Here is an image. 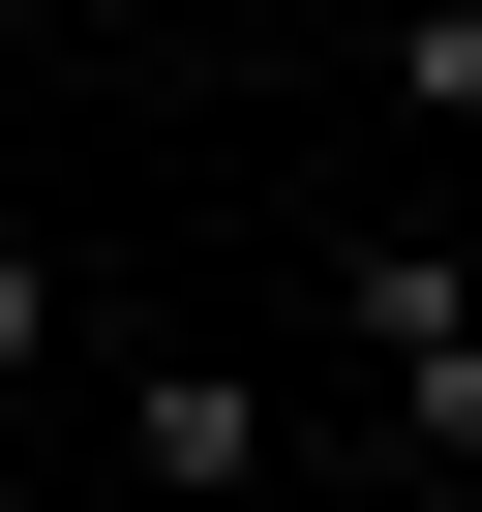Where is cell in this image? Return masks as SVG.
<instances>
[{"mask_svg": "<svg viewBox=\"0 0 482 512\" xmlns=\"http://www.w3.org/2000/svg\"><path fill=\"white\" fill-rule=\"evenodd\" d=\"M332 332H362L392 452H422V482H482V272H452V241H362V272H332Z\"/></svg>", "mask_w": 482, "mask_h": 512, "instance_id": "obj_1", "label": "cell"}, {"mask_svg": "<svg viewBox=\"0 0 482 512\" xmlns=\"http://www.w3.org/2000/svg\"><path fill=\"white\" fill-rule=\"evenodd\" d=\"M121 482L151 512H241V482H272V392H241V362H121Z\"/></svg>", "mask_w": 482, "mask_h": 512, "instance_id": "obj_2", "label": "cell"}, {"mask_svg": "<svg viewBox=\"0 0 482 512\" xmlns=\"http://www.w3.org/2000/svg\"><path fill=\"white\" fill-rule=\"evenodd\" d=\"M392 91H422V121H482V0H452V31H392Z\"/></svg>", "mask_w": 482, "mask_h": 512, "instance_id": "obj_3", "label": "cell"}, {"mask_svg": "<svg viewBox=\"0 0 482 512\" xmlns=\"http://www.w3.org/2000/svg\"><path fill=\"white\" fill-rule=\"evenodd\" d=\"M31 362H61V272H31V241H0V392H31Z\"/></svg>", "mask_w": 482, "mask_h": 512, "instance_id": "obj_4", "label": "cell"}]
</instances>
